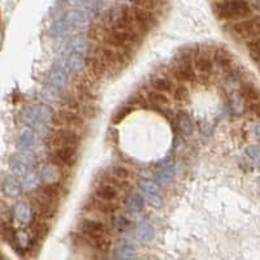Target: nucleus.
<instances>
[{
	"mask_svg": "<svg viewBox=\"0 0 260 260\" xmlns=\"http://www.w3.org/2000/svg\"><path fill=\"white\" fill-rule=\"evenodd\" d=\"M215 14L224 21H241L250 17L253 7L247 0H220L215 4Z\"/></svg>",
	"mask_w": 260,
	"mask_h": 260,
	"instance_id": "f257e3e1",
	"label": "nucleus"
},
{
	"mask_svg": "<svg viewBox=\"0 0 260 260\" xmlns=\"http://www.w3.org/2000/svg\"><path fill=\"white\" fill-rule=\"evenodd\" d=\"M90 22L89 12L86 9H72L51 26V36L65 37L75 29H82Z\"/></svg>",
	"mask_w": 260,
	"mask_h": 260,
	"instance_id": "f03ea898",
	"label": "nucleus"
},
{
	"mask_svg": "<svg viewBox=\"0 0 260 260\" xmlns=\"http://www.w3.org/2000/svg\"><path fill=\"white\" fill-rule=\"evenodd\" d=\"M79 230L86 238L91 241L98 249L107 250L110 246V238L107 234V226L99 220L83 219L79 223Z\"/></svg>",
	"mask_w": 260,
	"mask_h": 260,
	"instance_id": "7ed1b4c3",
	"label": "nucleus"
},
{
	"mask_svg": "<svg viewBox=\"0 0 260 260\" xmlns=\"http://www.w3.org/2000/svg\"><path fill=\"white\" fill-rule=\"evenodd\" d=\"M54 116L52 108L40 104V106L29 107L22 114V120L30 128L43 130L47 128V125L54 121Z\"/></svg>",
	"mask_w": 260,
	"mask_h": 260,
	"instance_id": "20e7f679",
	"label": "nucleus"
},
{
	"mask_svg": "<svg viewBox=\"0 0 260 260\" xmlns=\"http://www.w3.org/2000/svg\"><path fill=\"white\" fill-rule=\"evenodd\" d=\"M230 32L233 36L243 40H251L260 37V14L258 16H250V17L235 21L230 26Z\"/></svg>",
	"mask_w": 260,
	"mask_h": 260,
	"instance_id": "39448f33",
	"label": "nucleus"
},
{
	"mask_svg": "<svg viewBox=\"0 0 260 260\" xmlns=\"http://www.w3.org/2000/svg\"><path fill=\"white\" fill-rule=\"evenodd\" d=\"M133 18H134V24H136L138 32L141 33V36H145L150 32L151 29L155 28L157 24V20L155 17V14L149 9L141 7H132Z\"/></svg>",
	"mask_w": 260,
	"mask_h": 260,
	"instance_id": "423d86ee",
	"label": "nucleus"
},
{
	"mask_svg": "<svg viewBox=\"0 0 260 260\" xmlns=\"http://www.w3.org/2000/svg\"><path fill=\"white\" fill-rule=\"evenodd\" d=\"M139 189L142 192L143 199L147 204H150L151 207H160L163 203V198H161L160 187L156 182L150 180V178H142L139 181Z\"/></svg>",
	"mask_w": 260,
	"mask_h": 260,
	"instance_id": "0eeeda50",
	"label": "nucleus"
},
{
	"mask_svg": "<svg viewBox=\"0 0 260 260\" xmlns=\"http://www.w3.org/2000/svg\"><path fill=\"white\" fill-rule=\"evenodd\" d=\"M192 54H185L181 56V60L175 69V77L180 82H194L196 81V72L194 68Z\"/></svg>",
	"mask_w": 260,
	"mask_h": 260,
	"instance_id": "6e6552de",
	"label": "nucleus"
},
{
	"mask_svg": "<svg viewBox=\"0 0 260 260\" xmlns=\"http://www.w3.org/2000/svg\"><path fill=\"white\" fill-rule=\"evenodd\" d=\"M79 141H81L79 136L74 130L60 128L55 130L54 134L51 136L50 145L54 149H59V147H78Z\"/></svg>",
	"mask_w": 260,
	"mask_h": 260,
	"instance_id": "1a4fd4ad",
	"label": "nucleus"
},
{
	"mask_svg": "<svg viewBox=\"0 0 260 260\" xmlns=\"http://www.w3.org/2000/svg\"><path fill=\"white\" fill-rule=\"evenodd\" d=\"M33 167V157L29 152H20L11 159V169L14 177H25Z\"/></svg>",
	"mask_w": 260,
	"mask_h": 260,
	"instance_id": "9d476101",
	"label": "nucleus"
},
{
	"mask_svg": "<svg viewBox=\"0 0 260 260\" xmlns=\"http://www.w3.org/2000/svg\"><path fill=\"white\" fill-rule=\"evenodd\" d=\"M68 82V72L64 68V65L59 64L55 65L54 68L51 69L50 74H48V83L47 87L55 90L56 93L61 94L63 90L65 89Z\"/></svg>",
	"mask_w": 260,
	"mask_h": 260,
	"instance_id": "9b49d317",
	"label": "nucleus"
},
{
	"mask_svg": "<svg viewBox=\"0 0 260 260\" xmlns=\"http://www.w3.org/2000/svg\"><path fill=\"white\" fill-rule=\"evenodd\" d=\"M54 124L60 125L65 129H81L83 126V118L78 113L71 110L60 111L56 116H54Z\"/></svg>",
	"mask_w": 260,
	"mask_h": 260,
	"instance_id": "f8f14e48",
	"label": "nucleus"
},
{
	"mask_svg": "<svg viewBox=\"0 0 260 260\" xmlns=\"http://www.w3.org/2000/svg\"><path fill=\"white\" fill-rule=\"evenodd\" d=\"M77 155H78V147H59V149H54L52 159L56 164L73 167L77 161Z\"/></svg>",
	"mask_w": 260,
	"mask_h": 260,
	"instance_id": "ddd939ff",
	"label": "nucleus"
},
{
	"mask_svg": "<svg viewBox=\"0 0 260 260\" xmlns=\"http://www.w3.org/2000/svg\"><path fill=\"white\" fill-rule=\"evenodd\" d=\"M87 57L81 54H64V61L61 64L64 65L68 73H79L86 67Z\"/></svg>",
	"mask_w": 260,
	"mask_h": 260,
	"instance_id": "4468645a",
	"label": "nucleus"
},
{
	"mask_svg": "<svg viewBox=\"0 0 260 260\" xmlns=\"http://www.w3.org/2000/svg\"><path fill=\"white\" fill-rule=\"evenodd\" d=\"M37 145V134L30 128L24 129L17 139V149L21 152H30Z\"/></svg>",
	"mask_w": 260,
	"mask_h": 260,
	"instance_id": "2eb2a0df",
	"label": "nucleus"
},
{
	"mask_svg": "<svg viewBox=\"0 0 260 260\" xmlns=\"http://www.w3.org/2000/svg\"><path fill=\"white\" fill-rule=\"evenodd\" d=\"M120 194V190L111 182H103L95 189V198L106 202H116Z\"/></svg>",
	"mask_w": 260,
	"mask_h": 260,
	"instance_id": "dca6fc26",
	"label": "nucleus"
},
{
	"mask_svg": "<svg viewBox=\"0 0 260 260\" xmlns=\"http://www.w3.org/2000/svg\"><path fill=\"white\" fill-rule=\"evenodd\" d=\"M89 52V40L83 36L73 37L67 44L64 54H81L87 55Z\"/></svg>",
	"mask_w": 260,
	"mask_h": 260,
	"instance_id": "f3484780",
	"label": "nucleus"
},
{
	"mask_svg": "<svg viewBox=\"0 0 260 260\" xmlns=\"http://www.w3.org/2000/svg\"><path fill=\"white\" fill-rule=\"evenodd\" d=\"M40 182H43L44 185H55L59 182L60 178V171L55 163H48L40 169Z\"/></svg>",
	"mask_w": 260,
	"mask_h": 260,
	"instance_id": "a211bd4d",
	"label": "nucleus"
},
{
	"mask_svg": "<svg viewBox=\"0 0 260 260\" xmlns=\"http://www.w3.org/2000/svg\"><path fill=\"white\" fill-rule=\"evenodd\" d=\"M194 68L202 75H211L214 72V61L207 54H198L195 55Z\"/></svg>",
	"mask_w": 260,
	"mask_h": 260,
	"instance_id": "6ab92c4d",
	"label": "nucleus"
},
{
	"mask_svg": "<svg viewBox=\"0 0 260 260\" xmlns=\"http://www.w3.org/2000/svg\"><path fill=\"white\" fill-rule=\"evenodd\" d=\"M176 125H177L178 130L181 132L182 136L189 137L191 136L192 132H194V125H192L191 118L186 112L181 111L178 112V114L176 116Z\"/></svg>",
	"mask_w": 260,
	"mask_h": 260,
	"instance_id": "aec40b11",
	"label": "nucleus"
},
{
	"mask_svg": "<svg viewBox=\"0 0 260 260\" xmlns=\"http://www.w3.org/2000/svg\"><path fill=\"white\" fill-rule=\"evenodd\" d=\"M239 96L242 98L243 102H247L249 104L258 103V102H260L259 89L255 87L254 85H251V83H245V85H242Z\"/></svg>",
	"mask_w": 260,
	"mask_h": 260,
	"instance_id": "412c9836",
	"label": "nucleus"
},
{
	"mask_svg": "<svg viewBox=\"0 0 260 260\" xmlns=\"http://www.w3.org/2000/svg\"><path fill=\"white\" fill-rule=\"evenodd\" d=\"M14 218L21 224H29L33 220V208L28 203H18L14 207Z\"/></svg>",
	"mask_w": 260,
	"mask_h": 260,
	"instance_id": "4be33fe9",
	"label": "nucleus"
},
{
	"mask_svg": "<svg viewBox=\"0 0 260 260\" xmlns=\"http://www.w3.org/2000/svg\"><path fill=\"white\" fill-rule=\"evenodd\" d=\"M151 89L155 90V91H159V93H172L175 86L171 79L167 78V77H153L150 82Z\"/></svg>",
	"mask_w": 260,
	"mask_h": 260,
	"instance_id": "5701e85b",
	"label": "nucleus"
},
{
	"mask_svg": "<svg viewBox=\"0 0 260 260\" xmlns=\"http://www.w3.org/2000/svg\"><path fill=\"white\" fill-rule=\"evenodd\" d=\"M3 191L7 196L16 198V196H18L22 192L21 182L18 181L16 177L7 178L3 184Z\"/></svg>",
	"mask_w": 260,
	"mask_h": 260,
	"instance_id": "b1692460",
	"label": "nucleus"
},
{
	"mask_svg": "<svg viewBox=\"0 0 260 260\" xmlns=\"http://www.w3.org/2000/svg\"><path fill=\"white\" fill-rule=\"evenodd\" d=\"M91 207H93V210L104 215H113L118 210V204L116 202H106V200H100L98 198H95L91 202Z\"/></svg>",
	"mask_w": 260,
	"mask_h": 260,
	"instance_id": "393cba45",
	"label": "nucleus"
},
{
	"mask_svg": "<svg viewBox=\"0 0 260 260\" xmlns=\"http://www.w3.org/2000/svg\"><path fill=\"white\" fill-rule=\"evenodd\" d=\"M86 65L89 67L90 72H91V74L94 77H102V75L106 73L107 71V67L104 65V63L100 60L99 57L96 56V55H93V56H90L87 60H86Z\"/></svg>",
	"mask_w": 260,
	"mask_h": 260,
	"instance_id": "a878e982",
	"label": "nucleus"
},
{
	"mask_svg": "<svg viewBox=\"0 0 260 260\" xmlns=\"http://www.w3.org/2000/svg\"><path fill=\"white\" fill-rule=\"evenodd\" d=\"M147 98H149V100H150L155 107L167 108L168 106H171V99L164 93H159V91L151 90L150 93L147 94Z\"/></svg>",
	"mask_w": 260,
	"mask_h": 260,
	"instance_id": "bb28decb",
	"label": "nucleus"
},
{
	"mask_svg": "<svg viewBox=\"0 0 260 260\" xmlns=\"http://www.w3.org/2000/svg\"><path fill=\"white\" fill-rule=\"evenodd\" d=\"M40 184L39 175H37L36 172H29L28 175L24 177V181L21 182L22 191H33V190L38 189Z\"/></svg>",
	"mask_w": 260,
	"mask_h": 260,
	"instance_id": "cd10ccee",
	"label": "nucleus"
},
{
	"mask_svg": "<svg viewBox=\"0 0 260 260\" xmlns=\"http://www.w3.org/2000/svg\"><path fill=\"white\" fill-rule=\"evenodd\" d=\"M176 176V169L172 164L167 165V167L161 168L160 172L156 175L157 182H160L163 185H168L169 182L173 181V178Z\"/></svg>",
	"mask_w": 260,
	"mask_h": 260,
	"instance_id": "c85d7f7f",
	"label": "nucleus"
},
{
	"mask_svg": "<svg viewBox=\"0 0 260 260\" xmlns=\"http://www.w3.org/2000/svg\"><path fill=\"white\" fill-rule=\"evenodd\" d=\"M137 235H138V238L143 242H149L151 239L153 238V235H155V230L151 226L150 224H147V223H141L138 225V228H137Z\"/></svg>",
	"mask_w": 260,
	"mask_h": 260,
	"instance_id": "c756f323",
	"label": "nucleus"
},
{
	"mask_svg": "<svg viewBox=\"0 0 260 260\" xmlns=\"http://www.w3.org/2000/svg\"><path fill=\"white\" fill-rule=\"evenodd\" d=\"M247 51H249L250 57L253 59L254 61L260 63V37L255 38V39H251L246 43Z\"/></svg>",
	"mask_w": 260,
	"mask_h": 260,
	"instance_id": "7c9ffc66",
	"label": "nucleus"
},
{
	"mask_svg": "<svg viewBox=\"0 0 260 260\" xmlns=\"http://www.w3.org/2000/svg\"><path fill=\"white\" fill-rule=\"evenodd\" d=\"M172 94H173V99H175L176 102H180V103L186 102L190 96L189 89H187L185 85L176 86L175 89H173V91H172Z\"/></svg>",
	"mask_w": 260,
	"mask_h": 260,
	"instance_id": "2f4dec72",
	"label": "nucleus"
},
{
	"mask_svg": "<svg viewBox=\"0 0 260 260\" xmlns=\"http://www.w3.org/2000/svg\"><path fill=\"white\" fill-rule=\"evenodd\" d=\"M143 206H145V199H143L142 195L139 194H133L129 199V208L132 212H141L143 210Z\"/></svg>",
	"mask_w": 260,
	"mask_h": 260,
	"instance_id": "473e14b6",
	"label": "nucleus"
},
{
	"mask_svg": "<svg viewBox=\"0 0 260 260\" xmlns=\"http://www.w3.org/2000/svg\"><path fill=\"white\" fill-rule=\"evenodd\" d=\"M246 156L249 157V160L251 163L257 165V167H260V146H249L246 149Z\"/></svg>",
	"mask_w": 260,
	"mask_h": 260,
	"instance_id": "72a5a7b5",
	"label": "nucleus"
},
{
	"mask_svg": "<svg viewBox=\"0 0 260 260\" xmlns=\"http://www.w3.org/2000/svg\"><path fill=\"white\" fill-rule=\"evenodd\" d=\"M215 61L218 63V65L223 67V68H229L232 64V59L225 51H218L215 54Z\"/></svg>",
	"mask_w": 260,
	"mask_h": 260,
	"instance_id": "f704fd0d",
	"label": "nucleus"
},
{
	"mask_svg": "<svg viewBox=\"0 0 260 260\" xmlns=\"http://www.w3.org/2000/svg\"><path fill=\"white\" fill-rule=\"evenodd\" d=\"M112 175L116 180H120V181H128V178L130 177V172H129L128 168L121 167V165H116V167L112 168Z\"/></svg>",
	"mask_w": 260,
	"mask_h": 260,
	"instance_id": "c9c22d12",
	"label": "nucleus"
},
{
	"mask_svg": "<svg viewBox=\"0 0 260 260\" xmlns=\"http://www.w3.org/2000/svg\"><path fill=\"white\" fill-rule=\"evenodd\" d=\"M118 255H120L121 260H133V258H134V249L130 245H124V246L120 247Z\"/></svg>",
	"mask_w": 260,
	"mask_h": 260,
	"instance_id": "e433bc0d",
	"label": "nucleus"
},
{
	"mask_svg": "<svg viewBox=\"0 0 260 260\" xmlns=\"http://www.w3.org/2000/svg\"><path fill=\"white\" fill-rule=\"evenodd\" d=\"M133 112V108L130 107H121L120 110L116 112V114H114V118H113V122L114 124H118V122H121L122 120H124L126 116H128L129 113H132Z\"/></svg>",
	"mask_w": 260,
	"mask_h": 260,
	"instance_id": "4c0bfd02",
	"label": "nucleus"
},
{
	"mask_svg": "<svg viewBox=\"0 0 260 260\" xmlns=\"http://www.w3.org/2000/svg\"><path fill=\"white\" fill-rule=\"evenodd\" d=\"M16 241L21 247H28L29 246V235L25 232H18L16 233Z\"/></svg>",
	"mask_w": 260,
	"mask_h": 260,
	"instance_id": "58836bf2",
	"label": "nucleus"
},
{
	"mask_svg": "<svg viewBox=\"0 0 260 260\" xmlns=\"http://www.w3.org/2000/svg\"><path fill=\"white\" fill-rule=\"evenodd\" d=\"M254 133H255V136L260 139V122H258V124L254 126Z\"/></svg>",
	"mask_w": 260,
	"mask_h": 260,
	"instance_id": "ea45409f",
	"label": "nucleus"
},
{
	"mask_svg": "<svg viewBox=\"0 0 260 260\" xmlns=\"http://www.w3.org/2000/svg\"><path fill=\"white\" fill-rule=\"evenodd\" d=\"M86 3L87 4H90V5H93V4H96L98 3V1H99V0H85Z\"/></svg>",
	"mask_w": 260,
	"mask_h": 260,
	"instance_id": "a19ab883",
	"label": "nucleus"
},
{
	"mask_svg": "<svg viewBox=\"0 0 260 260\" xmlns=\"http://www.w3.org/2000/svg\"><path fill=\"white\" fill-rule=\"evenodd\" d=\"M219 1H220V0H219Z\"/></svg>",
	"mask_w": 260,
	"mask_h": 260,
	"instance_id": "79ce46f5",
	"label": "nucleus"
}]
</instances>
